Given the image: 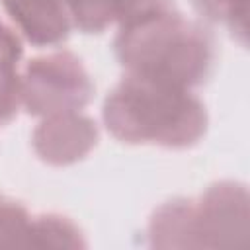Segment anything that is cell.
<instances>
[{"instance_id": "6da1fadb", "label": "cell", "mask_w": 250, "mask_h": 250, "mask_svg": "<svg viewBox=\"0 0 250 250\" xmlns=\"http://www.w3.org/2000/svg\"><path fill=\"white\" fill-rule=\"evenodd\" d=\"M102 119L121 143L172 150L195 146L209 125L207 109L191 90L127 72L105 96Z\"/></svg>"}, {"instance_id": "7a4b0ae2", "label": "cell", "mask_w": 250, "mask_h": 250, "mask_svg": "<svg viewBox=\"0 0 250 250\" xmlns=\"http://www.w3.org/2000/svg\"><path fill=\"white\" fill-rule=\"evenodd\" d=\"M113 53L127 74L193 90L213 74L217 43L203 23L174 8L121 25Z\"/></svg>"}, {"instance_id": "3957f363", "label": "cell", "mask_w": 250, "mask_h": 250, "mask_svg": "<svg viewBox=\"0 0 250 250\" xmlns=\"http://www.w3.org/2000/svg\"><path fill=\"white\" fill-rule=\"evenodd\" d=\"M248 236V189L232 180L211 184L197 199L174 197L156 207L148 221L154 248H244Z\"/></svg>"}, {"instance_id": "277c9868", "label": "cell", "mask_w": 250, "mask_h": 250, "mask_svg": "<svg viewBox=\"0 0 250 250\" xmlns=\"http://www.w3.org/2000/svg\"><path fill=\"white\" fill-rule=\"evenodd\" d=\"M94 90L82 61L64 49L31 59L21 72V105L35 117L80 111L92 102Z\"/></svg>"}, {"instance_id": "5b68a950", "label": "cell", "mask_w": 250, "mask_h": 250, "mask_svg": "<svg viewBox=\"0 0 250 250\" xmlns=\"http://www.w3.org/2000/svg\"><path fill=\"white\" fill-rule=\"evenodd\" d=\"M98 123L82 111L45 115L31 133L39 160L51 166H70L84 160L98 145Z\"/></svg>"}, {"instance_id": "8992f818", "label": "cell", "mask_w": 250, "mask_h": 250, "mask_svg": "<svg viewBox=\"0 0 250 250\" xmlns=\"http://www.w3.org/2000/svg\"><path fill=\"white\" fill-rule=\"evenodd\" d=\"M0 4L35 47H55L70 35L72 18L66 0H0Z\"/></svg>"}, {"instance_id": "52a82bcc", "label": "cell", "mask_w": 250, "mask_h": 250, "mask_svg": "<svg viewBox=\"0 0 250 250\" xmlns=\"http://www.w3.org/2000/svg\"><path fill=\"white\" fill-rule=\"evenodd\" d=\"M86 240L78 225L59 213H45L31 219L29 248H84Z\"/></svg>"}, {"instance_id": "ba28073f", "label": "cell", "mask_w": 250, "mask_h": 250, "mask_svg": "<svg viewBox=\"0 0 250 250\" xmlns=\"http://www.w3.org/2000/svg\"><path fill=\"white\" fill-rule=\"evenodd\" d=\"M201 18L223 25L232 37L246 45L248 37V0H191Z\"/></svg>"}, {"instance_id": "9c48e42d", "label": "cell", "mask_w": 250, "mask_h": 250, "mask_svg": "<svg viewBox=\"0 0 250 250\" xmlns=\"http://www.w3.org/2000/svg\"><path fill=\"white\" fill-rule=\"evenodd\" d=\"M31 215L16 199H0V248H29Z\"/></svg>"}, {"instance_id": "30bf717a", "label": "cell", "mask_w": 250, "mask_h": 250, "mask_svg": "<svg viewBox=\"0 0 250 250\" xmlns=\"http://www.w3.org/2000/svg\"><path fill=\"white\" fill-rule=\"evenodd\" d=\"M72 25L82 33H102L117 16V0H66Z\"/></svg>"}, {"instance_id": "8fae6325", "label": "cell", "mask_w": 250, "mask_h": 250, "mask_svg": "<svg viewBox=\"0 0 250 250\" xmlns=\"http://www.w3.org/2000/svg\"><path fill=\"white\" fill-rule=\"evenodd\" d=\"M21 107V74L18 68H0V127L16 119Z\"/></svg>"}, {"instance_id": "7c38bea8", "label": "cell", "mask_w": 250, "mask_h": 250, "mask_svg": "<svg viewBox=\"0 0 250 250\" xmlns=\"http://www.w3.org/2000/svg\"><path fill=\"white\" fill-rule=\"evenodd\" d=\"M23 57V41L4 20H0V68H18Z\"/></svg>"}, {"instance_id": "4fadbf2b", "label": "cell", "mask_w": 250, "mask_h": 250, "mask_svg": "<svg viewBox=\"0 0 250 250\" xmlns=\"http://www.w3.org/2000/svg\"><path fill=\"white\" fill-rule=\"evenodd\" d=\"M2 197H4V195H2V193H0V199H2Z\"/></svg>"}]
</instances>
